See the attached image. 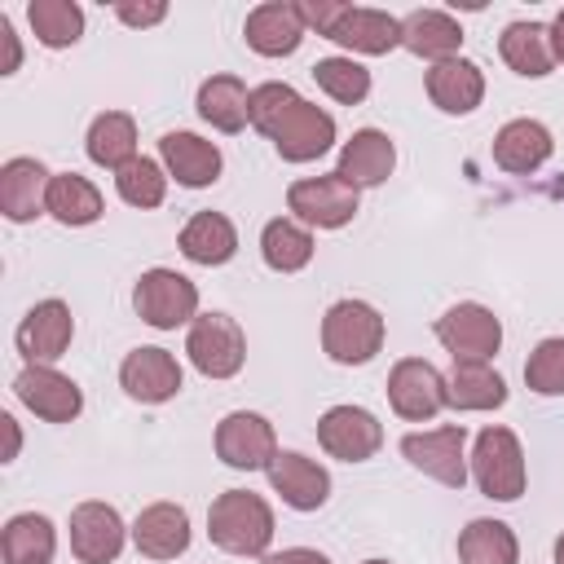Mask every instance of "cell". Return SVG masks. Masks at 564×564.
I'll use <instances>...</instances> for the list:
<instances>
[{"mask_svg": "<svg viewBox=\"0 0 564 564\" xmlns=\"http://www.w3.org/2000/svg\"><path fill=\"white\" fill-rule=\"evenodd\" d=\"M251 128L264 132L286 163H313L335 145V119L282 79L251 88Z\"/></svg>", "mask_w": 564, "mask_h": 564, "instance_id": "obj_1", "label": "cell"}, {"mask_svg": "<svg viewBox=\"0 0 564 564\" xmlns=\"http://www.w3.org/2000/svg\"><path fill=\"white\" fill-rule=\"evenodd\" d=\"M207 538L229 555H264L273 542V507L251 489H225L207 507Z\"/></svg>", "mask_w": 564, "mask_h": 564, "instance_id": "obj_2", "label": "cell"}, {"mask_svg": "<svg viewBox=\"0 0 564 564\" xmlns=\"http://www.w3.org/2000/svg\"><path fill=\"white\" fill-rule=\"evenodd\" d=\"M322 348L339 366H366L383 348V317L366 300H335L322 317Z\"/></svg>", "mask_w": 564, "mask_h": 564, "instance_id": "obj_3", "label": "cell"}, {"mask_svg": "<svg viewBox=\"0 0 564 564\" xmlns=\"http://www.w3.org/2000/svg\"><path fill=\"white\" fill-rule=\"evenodd\" d=\"M471 476H476V489L494 502H516L524 494V449H520V436L511 427H485L476 436V449H471Z\"/></svg>", "mask_w": 564, "mask_h": 564, "instance_id": "obj_4", "label": "cell"}, {"mask_svg": "<svg viewBox=\"0 0 564 564\" xmlns=\"http://www.w3.org/2000/svg\"><path fill=\"white\" fill-rule=\"evenodd\" d=\"M132 308L154 330H176L198 317V286L176 269H145L132 286Z\"/></svg>", "mask_w": 564, "mask_h": 564, "instance_id": "obj_5", "label": "cell"}, {"mask_svg": "<svg viewBox=\"0 0 564 564\" xmlns=\"http://www.w3.org/2000/svg\"><path fill=\"white\" fill-rule=\"evenodd\" d=\"M185 352L198 375L207 379H234L247 361V335L229 313H203L189 322Z\"/></svg>", "mask_w": 564, "mask_h": 564, "instance_id": "obj_6", "label": "cell"}, {"mask_svg": "<svg viewBox=\"0 0 564 564\" xmlns=\"http://www.w3.org/2000/svg\"><path fill=\"white\" fill-rule=\"evenodd\" d=\"M286 207L300 225H313V229H344L352 216H357V189L339 176V172H326V176H300L291 189H286Z\"/></svg>", "mask_w": 564, "mask_h": 564, "instance_id": "obj_7", "label": "cell"}, {"mask_svg": "<svg viewBox=\"0 0 564 564\" xmlns=\"http://www.w3.org/2000/svg\"><path fill=\"white\" fill-rule=\"evenodd\" d=\"M436 339L445 344V352H454V361H489L502 348V322L494 317V308L463 300L436 317Z\"/></svg>", "mask_w": 564, "mask_h": 564, "instance_id": "obj_8", "label": "cell"}, {"mask_svg": "<svg viewBox=\"0 0 564 564\" xmlns=\"http://www.w3.org/2000/svg\"><path fill=\"white\" fill-rule=\"evenodd\" d=\"M388 401L405 423H427L449 405L445 375L423 357H401L388 370Z\"/></svg>", "mask_w": 564, "mask_h": 564, "instance_id": "obj_9", "label": "cell"}, {"mask_svg": "<svg viewBox=\"0 0 564 564\" xmlns=\"http://www.w3.org/2000/svg\"><path fill=\"white\" fill-rule=\"evenodd\" d=\"M216 458L234 471H269V463L278 458V436L273 423L256 410H234L216 423Z\"/></svg>", "mask_w": 564, "mask_h": 564, "instance_id": "obj_10", "label": "cell"}, {"mask_svg": "<svg viewBox=\"0 0 564 564\" xmlns=\"http://www.w3.org/2000/svg\"><path fill=\"white\" fill-rule=\"evenodd\" d=\"M467 427L463 423H445V427H432V432H410L401 441V454L410 467H419L423 476L449 485V489H463L467 485Z\"/></svg>", "mask_w": 564, "mask_h": 564, "instance_id": "obj_11", "label": "cell"}, {"mask_svg": "<svg viewBox=\"0 0 564 564\" xmlns=\"http://www.w3.org/2000/svg\"><path fill=\"white\" fill-rule=\"evenodd\" d=\"M317 441L330 458L339 463H366L379 454L383 445V427L370 410L361 405H330L322 419H317Z\"/></svg>", "mask_w": 564, "mask_h": 564, "instance_id": "obj_12", "label": "cell"}, {"mask_svg": "<svg viewBox=\"0 0 564 564\" xmlns=\"http://www.w3.org/2000/svg\"><path fill=\"white\" fill-rule=\"evenodd\" d=\"M13 392H18V401H22L35 419H44V423H70V419H79V410H84L79 383L66 379V375L53 370V366H26V370L13 379Z\"/></svg>", "mask_w": 564, "mask_h": 564, "instance_id": "obj_13", "label": "cell"}, {"mask_svg": "<svg viewBox=\"0 0 564 564\" xmlns=\"http://www.w3.org/2000/svg\"><path fill=\"white\" fill-rule=\"evenodd\" d=\"M123 538H128L123 516L110 502L88 498L70 511V551L79 564H110L123 551Z\"/></svg>", "mask_w": 564, "mask_h": 564, "instance_id": "obj_14", "label": "cell"}, {"mask_svg": "<svg viewBox=\"0 0 564 564\" xmlns=\"http://www.w3.org/2000/svg\"><path fill=\"white\" fill-rule=\"evenodd\" d=\"M75 339V317L62 300H40L31 304V313L18 326V352L26 357V366H53Z\"/></svg>", "mask_w": 564, "mask_h": 564, "instance_id": "obj_15", "label": "cell"}, {"mask_svg": "<svg viewBox=\"0 0 564 564\" xmlns=\"http://www.w3.org/2000/svg\"><path fill=\"white\" fill-rule=\"evenodd\" d=\"M119 383H123V392L132 401L163 405V401H172L181 392V361L167 348H154V344L132 348L123 357V366H119Z\"/></svg>", "mask_w": 564, "mask_h": 564, "instance_id": "obj_16", "label": "cell"}, {"mask_svg": "<svg viewBox=\"0 0 564 564\" xmlns=\"http://www.w3.org/2000/svg\"><path fill=\"white\" fill-rule=\"evenodd\" d=\"M269 485L291 511H317L330 498V471L295 449H278V458L269 463Z\"/></svg>", "mask_w": 564, "mask_h": 564, "instance_id": "obj_17", "label": "cell"}, {"mask_svg": "<svg viewBox=\"0 0 564 564\" xmlns=\"http://www.w3.org/2000/svg\"><path fill=\"white\" fill-rule=\"evenodd\" d=\"M48 181H53V172L40 159H26V154L9 159L0 167V212L13 225L35 220L40 212H48Z\"/></svg>", "mask_w": 564, "mask_h": 564, "instance_id": "obj_18", "label": "cell"}, {"mask_svg": "<svg viewBox=\"0 0 564 564\" xmlns=\"http://www.w3.org/2000/svg\"><path fill=\"white\" fill-rule=\"evenodd\" d=\"M159 159H163V172L176 176V185L185 189H207L220 176V150L198 132H163Z\"/></svg>", "mask_w": 564, "mask_h": 564, "instance_id": "obj_19", "label": "cell"}, {"mask_svg": "<svg viewBox=\"0 0 564 564\" xmlns=\"http://www.w3.org/2000/svg\"><path fill=\"white\" fill-rule=\"evenodd\" d=\"M397 167V145L388 141V132L379 128H357L344 145H339V163L335 172L352 185V189H370V185H383Z\"/></svg>", "mask_w": 564, "mask_h": 564, "instance_id": "obj_20", "label": "cell"}, {"mask_svg": "<svg viewBox=\"0 0 564 564\" xmlns=\"http://www.w3.org/2000/svg\"><path fill=\"white\" fill-rule=\"evenodd\" d=\"M242 35L247 44L260 53V57H286L300 48L304 40V22H300V9L291 0H264L247 13L242 22Z\"/></svg>", "mask_w": 564, "mask_h": 564, "instance_id": "obj_21", "label": "cell"}, {"mask_svg": "<svg viewBox=\"0 0 564 564\" xmlns=\"http://www.w3.org/2000/svg\"><path fill=\"white\" fill-rule=\"evenodd\" d=\"M555 141H551V128L538 123V119H511L498 128L494 137V163L511 176H529L538 172L546 159H551Z\"/></svg>", "mask_w": 564, "mask_h": 564, "instance_id": "obj_22", "label": "cell"}, {"mask_svg": "<svg viewBox=\"0 0 564 564\" xmlns=\"http://www.w3.org/2000/svg\"><path fill=\"white\" fill-rule=\"evenodd\" d=\"M132 542L150 560H176L189 546V516L176 502H150L132 520Z\"/></svg>", "mask_w": 564, "mask_h": 564, "instance_id": "obj_23", "label": "cell"}, {"mask_svg": "<svg viewBox=\"0 0 564 564\" xmlns=\"http://www.w3.org/2000/svg\"><path fill=\"white\" fill-rule=\"evenodd\" d=\"M423 84H427L432 106L445 110V115H471V110L485 101V75H480V66L467 62V57L436 62Z\"/></svg>", "mask_w": 564, "mask_h": 564, "instance_id": "obj_24", "label": "cell"}, {"mask_svg": "<svg viewBox=\"0 0 564 564\" xmlns=\"http://www.w3.org/2000/svg\"><path fill=\"white\" fill-rule=\"evenodd\" d=\"M335 44L352 48V53H366V57H379V53H392L401 44V18L383 13V9H366V4H348L339 26L330 31Z\"/></svg>", "mask_w": 564, "mask_h": 564, "instance_id": "obj_25", "label": "cell"}, {"mask_svg": "<svg viewBox=\"0 0 564 564\" xmlns=\"http://www.w3.org/2000/svg\"><path fill=\"white\" fill-rule=\"evenodd\" d=\"M401 44L423 62H449L463 48V26L441 9H414L401 18Z\"/></svg>", "mask_w": 564, "mask_h": 564, "instance_id": "obj_26", "label": "cell"}, {"mask_svg": "<svg viewBox=\"0 0 564 564\" xmlns=\"http://www.w3.org/2000/svg\"><path fill=\"white\" fill-rule=\"evenodd\" d=\"M176 242H181V256H185V260L216 269V264L234 260V251H238V229H234V220H229L225 212H194V216L185 220V229H181Z\"/></svg>", "mask_w": 564, "mask_h": 564, "instance_id": "obj_27", "label": "cell"}, {"mask_svg": "<svg viewBox=\"0 0 564 564\" xmlns=\"http://www.w3.org/2000/svg\"><path fill=\"white\" fill-rule=\"evenodd\" d=\"M198 115L216 132H242L251 123V93L238 75H212L198 84Z\"/></svg>", "mask_w": 564, "mask_h": 564, "instance_id": "obj_28", "label": "cell"}, {"mask_svg": "<svg viewBox=\"0 0 564 564\" xmlns=\"http://www.w3.org/2000/svg\"><path fill=\"white\" fill-rule=\"evenodd\" d=\"M84 150L97 167H110L119 172L123 163L137 159V119L128 110H106L88 123V137H84Z\"/></svg>", "mask_w": 564, "mask_h": 564, "instance_id": "obj_29", "label": "cell"}, {"mask_svg": "<svg viewBox=\"0 0 564 564\" xmlns=\"http://www.w3.org/2000/svg\"><path fill=\"white\" fill-rule=\"evenodd\" d=\"M445 392L454 410H498L507 401V379L489 361H454L445 375Z\"/></svg>", "mask_w": 564, "mask_h": 564, "instance_id": "obj_30", "label": "cell"}, {"mask_svg": "<svg viewBox=\"0 0 564 564\" xmlns=\"http://www.w3.org/2000/svg\"><path fill=\"white\" fill-rule=\"evenodd\" d=\"M498 53H502V62H507L516 75H524V79H542V75H551V66H555L551 31H546L542 22H511V26L502 31V40H498Z\"/></svg>", "mask_w": 564, "mask_h": 564, "instance_id": "obj_31", "label": "cell"}, {"mask_svg": "<svg viewBox=\"0 0 564 564\" xmlns=\"http://www.w3.org/2000/svg\"><path fill=\"white\" fill-rule=\"evenodd\" d=\"M101 212H106L101 189L88 176H79V172H53V181H48V216L57 225L79 229V225L101 220Z\"/></svg>", "mask_w": 564, "mask_h": 564, "instance_id": "obj_32", "label": "cell"}, {"mask_svg": "<svg viewBox=\"0 0 564 564\" xmlns=\"http://www.w3.org/2000/svg\"><path fill=\"white\" fill-rule=\"evenodd\" d=\"M57 551V529L48 516H35V511H22L4 524L0 533V555L4 564H48Z\"/></svg>", "mask_w": 564, "mask_h": 564, "instance_id": "obj_33", "label": "cell"}, {"mask_svg": "<svg viewBox=\"0 0 564 564\" xmlns=\"http://www.w3.org/2000/svg\"><path fill=\"white\" fill-rule=\"evenodd\" d=\"M260 256L273 273H300L313 260V234L295 216H273L260 229Z\"/></svg>", "mask_w": 564, "mask_h": 564, "instance_id": "obj_34", "label": "cell"}, {"mask_svg": "<svg viewBox=\"0 0 564 564\" xmlns=\"http://www.w3.org/2000/svg\"><path fill=\"white\" fill-rule=\"evenodd\" d=\"M458 560L463 564H520V542L511 524L480 516L458 533Z\"/></svg>", "mask_w": 564, "mask_h": 564, "instance_id": "obj_35", "label": "cell"}, {"mask_svg": "<svg viewBox=\"0 0 564 564\" xmlns=\"http://www.w3.org/2000/svg\"><path fill=\"white\" fill-rule=\"evenodd\" d=\"M26 22L44 48H70L84 35V9L75 0H31Z\"/></svg>", "mask_w": 564, "mask_h": 564, "instance_id": "obj_36", "label": "cell"}, {"mask_svg": "<svg viewBox=\"0 0 564 564\" xmlns=\"http://www.w3.org/2000/svg\"><path fill=\"white\" fill-rule=\"evenodd\" d=\"M115 189H119V198H123L128 207L150 212V207H159V203L167 198V172H163V163L137 154L132 163H123V167L115 172Z\"/></svg>", "mask_w": 564, "mask_h": 564, "instance_id": "obj_37", "label": "cell"}, {"mask_svg": "<svg viewBox=\"0 0 564 564\" xmlns=\"http://www.w3.org/2000/svg\"><path fill=\"white\" fill-rule=\"evenodd\" d=\"M313 79L339 106H357L370 93V70L361 62H352V57H322V62H313Z\"/></svg>", "mask_w": 564, "mask_h": 564, "instance_id": "obj_38", "label": "cell"}, {"mask_svg": "<svg viewBox=\"0 0 564 564\" xmlns=\"http://www.w3.org/2000/svg\"><path fill=\"white\" fill-rule=\"evenodd\" d=\"M524 383L538 397H564V335H551L529 352Z\"/></svg>", "mask_w": 564, "mask_h": 564, "instance_id": "obj_39", "label": "cell"}, {"mask_svg": "<svg viewBox=\"0 0 564 564\" xmlns=\"http://www.w3.org/2000/svg\"><path fill=\"white\" fill-rule=\"evenodd\" d=\"M300 9V22H304V31H317V35H326L330 40V31L339 26V18H344V0H300L295 4Z\"/></svg>", "mask_w": 564, "mask_h": 564, "instance_id": "obj_40", "label": "cell"}, {"mask_svg": "<svg viewBox=\"0 0 564 564\" xmlns=\"http://www.w3.org/2000/svg\"><path fill=\"white\" fill-rule=\"evenodd\" d=\"M115 13H119V22H128V26H154V22H163V18H167V4H163V0H150V4L119 0V4H115Z\"/></svg>", "mask_w": 564, "mask_h": 564, "instance_id": "obj_41", "label": "cell"}, {"mask_svg": "<svg viewBox=\"0 0 564 564\" xmlns=\"http://www.w3.org/2000/svg\"><path fill=\"white\" fill-rule=\"evenodd\" d=\"M0 75H13L18 66H22V44H18V35H13V22L0 13Z\"/></svg>", "mask_w": 564, "mask_h": 564, "instance_id": "obj_42", "label": "cell"}, {"mask_svg": "<svg viewBox=\"0 0 564 564\" xmlns=\"http://www.w3.org/2000/svg\"><path fill=\"white\" fill-rule=\"evenodd\" d=\"M264 564H330V560L322 551H313V546H286V551L264 555Z\"/></svg>", "mask_w": 564, "mask_h": 564, "instance_id": "obj_43", "label": "cell"}, {"mask_svg": "<svg viewBox=\"0 0 564 564\" xmlns=\"http://www.w3.org/2000/svg\"><path fill=\"white\" fill-rule=\"evenodd\" d=\"M0 427H4V463H13V458H18V445H22L18 419H13V414H0Z\"/></svg>", "mask_w": 564, "mask_h": 564, "instance_id": "obj_44", "label": "cell"}, {"mask_svg": "<svg viewBox=\"0 0 564 564\" xmlns=\"http://www.w3.org/2000/svg\"><path fill=\"white\" fill-rule=\"evenodd\" d=\"M546 31H551V53H555V62H564V9L555 13V22H551Z\"/></svg>", "mask_w": 564, "mask_h": 564, "instance_id": "obj_45", "label": "cell"}, {"mask_svg": "<svg viewBox=\"0 0 564 564\" xmlns=\"http://www.w3.org/2000/svg\"><path fill=\"white\" fill-rule=\"evenodd\" d=\"M555 564H564V533L555 538Z\"/></svg>", "mask_w": 564, "mask_h": 564, "instance_id": "obj_46", "label": "cell"}, {"mask_svg": "<svg viewBox=\"0 0 564 564\" xmlns=\"http://www.w3.org/2000/svg\"><path fill=\"white\" fill-rule=\"evenodd\" d=\"M366 564H388V560H366Z\"/></svg>", "mask_w": 564, "mask_h": 564, "instance_id": "obj_47", "label": "cell"}]
</instances>
